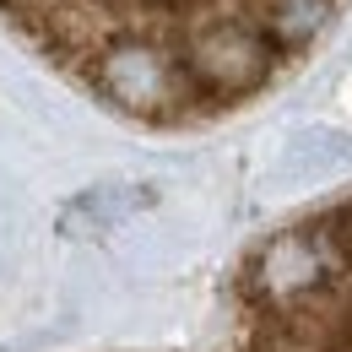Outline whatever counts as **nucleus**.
Returning a JSON list of instances; mask_svg holds the SVG:
<instances>
[{
    "label": "nucleus",
    "mask_w": 352,
    "mask_h": 352,
    "mask_svg": "<svg viewBox=\"0 0 352 352\" xmlns=\"http://www.w3.org/2000/svg\"><path fill=\"white\" fill-rule=\"evenodd\" d=\"M347 0H0V22L98 109L190 131L287 82Z\"/></svg>",
    "instance_id": "f257e3e1"
},
{
    "label": "nucleus",
    "mask_w": 352,
    "mask_h": 352,
    "mask_svg": "<svg viewBox=\"0 0 352 352\" xmlns=\"http://www.w3.org/2000/svg\"><path fill=\"white\" fill-rule=\"evenodd\" d=\"M206 352H352V190L244 255Z\"/></svg>",
    "instance_id": "f03ea898"
}]
</instances>
